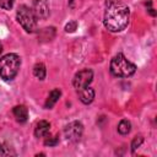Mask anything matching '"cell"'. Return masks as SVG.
<instances>
[{
  "label": "cell",
  "instance_id": "6da1fadb",
  "mask_svg": "<svg viewBox=\"0 0 157 157\" xmlns=\"http://www.w3.org/2000/svg\"><path fill=\"white\" fill-rule=\"evenodd\" d=\"M130 10L119 0H108L105 2V11L103 25L109 32H121L129 23Z\"/></svg>",
  "mask_w": 157,
  "mask_h": 157
},
{
  "label": "cell",
  "instance_id": "7a4b0ae2",
  "mask_svg": "<svg viewBox=\"0 0 157 157\" xmlns=\"http://www.w3.org/2000/svg\"><path fill=\"white\" fill-rule=\"evenodd\" d=\"M21 66V58L15 53H9L0 58V76L5 81H11L16 77Z\"/></svg>",
  "mask_w": 157,
  "mask_h": 157
},
{
  "label": "cell",
  "instance_id": "3957f363",
  "mask_svg": "<svg viewBox=\"0 0 157 157\" xmlns=\"http://www.w3.org/2000/svg\"><path fill=\"white\" fill-rule=\"evenodd\" d=\"M136 71V65L129 61L121 53H118L110 61V72L115 77H129Z\"/></svg>",
  "mask_w": 157,
  "mask_h": 157
},
{
  "label": "cell",
  "instance_id": "277c9868",
  "mask_svg": "<svg viewBox=\"0 0 157 157\" xmlns=\"http://www.w3.org/2000/svg\"><path fill=\"white\" fill-rule=\"evenodd\" d=\"M16 18L17 22L22 26V28L28 32L32 33L37 29V17L33 12V10L31 7H28L27 5H20L17 11H16Z\"/></svg>",
  "mask_w": 157,
  "mask_h": 157
},
{
  "label": "cell",
  "instance_id": "5b68a950",
  "mask_svg": "<svg viewBox=\"0 0 157 157\" xmlns=\"http://www.w3.org/2000/svg\"><path fill=\"white\" fill-rule=\"evenodd\" d=\"M92 80H93V71L91 69H82L75 74L72 78V86L76 88V91H78L81 88L90 86Z\"/></svg>",
  "mask_w": 157,
  "mask_h": 157
},
{
  "label": "cell",
  "instance_id": "8992f818",
  "mask_svg": "<svg viewBox=\"0 0 157 157\" xmlns=\"http://www.w3.org/2000/svg\"><path fill=\"white\" fill-rule=\"evenodd\" d=\"M82 132H83V125L78 120H74V121L69 123L64 129V135H65L66 140H69L71 142L78 141L80 137L82 136Z\"/></svg>",
  "mask_w": 157,
  "mask_h": 157
},
{
  "label": "cell",
  "instance_id": "52a82bcc",
  "mask_svg": "<svg viewBox=\"0 0 157 157\" xmlns=\"http://www.w3.org/2000/svg\"><path fill=\"white\" fill-rule=\"evenodd\" d=\"M32 10L38 20H47L50 13L49 4L47 0H33Z\"/></svg>",
  "mask_w": 157,
  "mask_h": 157
},
{
  "label": "cell",
  "instance_id": "ba28073f",
  "mask_svg": "<svg viewBox=\"0 0 157 157\" xmlns=\"http://www.w3.org/2000/svg\"><path fill=\"white\" fill-rule=\"evenodd\" d=\"M77 93H78L80 101H81L83 104H90V103H92V101L94 99V90L91 88L90 86L78 90Z\"/></svg>",
  "mask_w": 157,
  "mask_h": 157
},
{
  "label": "cell",
  "instance_id": "9c48e42d",
  "mask_svg": "<svg viewBox=\"0 0 157 157\" xmlns=\"http://www.w3.org/2000/svg\"><path fill=\"white\" fill-rule=\"evenodd\" d=\"M50 131V124L47 120H40L37 123L34 128V136L36 137H45Z\"/></svg>",
  "mask_w": 157,
  "mask_h": 157
},
{
  "label": "cell",
  "instance_id": "30bf717a",
  "mask_svg": "<svg viewBox=\"0 0 157 157\" xmlns=\"http://www.w3.org/2000/svg\"><path fill=\"white\" fill-rule=\"evenodd\" d=\"M12 113H13L16 120L18 123H21V124L26 123L27 119H28V109L25 105H16V107H13Z\"/></svg>",
  "mask_w": 157,
  "mask_h": 157
},
{
  "label": "cell",
  "instance_id": "8fae6325",
  "mask_svg": "<svg viewBox=\"0 0 157 157\" xmlns=\"http://www.w3.org/2000/svg\"><path fill=\"white\" fill-rule=\"evenodd\" d=\"M60 96H61V91L59 88L52 90L49 96H48V98H47V101H45V103H44V108L45 109H52L55 105V103L59 101Z\"/></svg>",
  "mask_w": 157,
  "mask_h": 157
},
{
  "label": "cell",
  "instance_id": "7c38bea8",
  "mask_svg": "<svg viewBox=\"0 0 157 157\" xmlns=\"http://www.w3.org/2000/svg\"><path fill=\"white\" fill-rule=\"evenodd\" d=\"M33 74H34V76H36L37 78L44 80V78H45V74H47V70H45L44 64L37 63V64L34 65V67H33Z\"/></svg>",
  "mask_w": 157,
  "mask_h": 157
},
{
  "label": "cell",
  "instance_id": "4fadbf2b",
  "mask_svg": "<svg viewBox=\"0 0 157 157\" xmlns=\"http://www.w3.org/2000/svg\"><path fill=\"white\" fill-rule=\"evenodd\" d=\"M130 130H131V124H130L129 120L123 119V120L119 121V124H118V132L120 135H128L130 132Z\"/></svg>",
  "mask_w": 157,
  "mask_h": 157
},
{
  "label": "cell",
  "instance_id": "5bb4252c",
  "mask_svg": "<svg viewBox=\"0 0 157 157\" xmlns=\"http://www.w3.org/2000/svg\"><path fill=\"white\" fill-rule=\"evenodd\" d=\"M59 144V137L58 136H49V134L45 136L44 145L45 146H56Z\"/></svg>",
  "mask_w": 157,
  "mask_h": 157
},
{
  "label": "cell",
  "instance_id": "9a60e30c",
  "mask_svg": "<svg viewBox=\"0 0 157 157\" xmlns=\"http://www.w3.org/2000/svg\"><path fill=\"white\" fill-rule=\"evenodd\" d=\"M142 142H144V137L142 136H135L132 139V141H131V151L135 152V150L139 148Z\"/></svg>",
  "mask_w": 157,
  "mask_h": 157
},
{
  "label": "cell",
  "instance_id": "2e32d148",
  "mask_svg": "<svg viewBox=\"0 0 157 157\" xmlns=\"http://www.w3.org/2000/svg\"><path fill=\"white\" fill-rule=\"evenodd\" d=\"M76 29H77V22L76 21H70L65 25V32H67V33H72Z\"/></svg>",
  "mask_w": 157,
  "mask_h": 157
},
{
  "label": "cell",
  "instance_id": "e0dca14e",
  "mask_svg": "<svg viewBox=\"0 0 157 157\" xmlns=\"http://www.w3.org/2000/svg\"><path fill=\"white\" fill-rule=\"evenodd\" d=\"M13 1L15 0H0V7L4 10H10L13 6Z\"/></svg>",
  "mask_w": 157,
  "mask_h": 157
},
{
  "label": "cell",
  "instance_id": "ac0fdd59",
  "mask_svg": "<svg viewBox=\"0 0 157 157\" xmlns=\"http://www.w3.org/2000/svg\"><path fill=\"white\" fill-rule=\"evenodd\" d=\"M6 148H7V147H6L5 145H0V156H6V155L10 153V151L6 150Z\"/></svg>",
  "mask_w": 157,
  "mask_h": 157
},
{
  "label": "cell",
  "instance_id": "d6986e66",
  "mask_svg": "<svg viewBox=\"0 0 157 157\" xmlns=\"http://www.w3.org/2000/svg\"><path fill=\"white\" fill-rule=\"evenodd\" d=\"M1 50H2V45H1V43H0V53H1Z\"/></svg>",
  "mask_w": 157,
  "mask_h": 157
}]
</instances>
